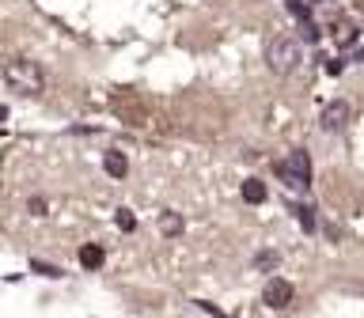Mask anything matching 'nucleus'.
<instances>
[{
  "mask_svg": "<svg viewBox=\"0 0 364 318\" xmlns=\"http://www.w3.org/2000/svg\"><path fill=\"white\" fill-rule=\"evenodd\" d=\"M0 121H4V106H0Z\"/></svg>",
  "mask_w": 364,
  "mask_h": 318,
  "instance_id": "obj_16",
  "label": "nucleus"
},
{
  "mask_svg": "<svg viewBox=\"0 0 364 318\" xmlns=\"http://www.w3.org/2000/svg\"><path fill=\"white\" fill-rule=\"evenodd\" d=\"M262 300H266V307H273V311H281V307L292 303V284L284 277H269L266 288H262Z\"/></svg>",
  "mask_w": 364,
  "mask_h": 318,
  "instance_id": "obj_5",
  "label": "nucleus"
},
{
  "mask_svg": "<svg viewBox=\"0 0 364 318\" xmlns=\"http://www.w3.org/2000/svg\"><path fill=\"white\" fill-rule=\"evenodd\" d=\"M102 163H107V170H110L114 178H125V170H129V163H125L122 152H107V159H102Z\"/></svg>",
  "mask_w": 364,
  "mask_h": 318,
  "instance_id": "obj_9",
  "label": "nucleus"
},
{
  "mask_svg": "<svg viewBox=\"0 0 364 318\" xmlns=\"http://www.w3.org/2000/svg\"><path fill=\"white\" fill-rule=\"evenodd\" d=\"M277 261H281L277 250H262V254H255V269H262V273H273V269H277Z\"/></svg>",
  "mask_w": 364,
  "mask_h": 318,
  "instance_id": "obj_10",
  "label": "nucleus"
},
{
  "mask_svg": "<svg viewBox=\"0 0 364 318\" xmlns=\"http://www.w3.org/2000/svg\"><path fill=\"white\" fill-rule=\"evenodd\" d=\"M118 227H122V231H133V227H136V216H133L129 209H118Z\"/></svg>",
  "mask_w": 364,
  "mask_h": 318,
  "instance_id": "obj_13",
  "label": "nucleus"
},
{
  "mask_svg": "<svg viewBox=\"0 0 364 318\" xmlns=\"http://www.w3.org/2000/svg\"><path fill=\"white\" fill-rule=\"evenodd\" d=\"M31 212L34 216H46V201L42 197H31Z\"/></svg>",
  "mask_w": 364,
  "mask_h": 318,
  "instance_id": "obj_15",
  "label": "nucleus"
},
{
  "mask_svg": "<svg viewBox=\"0 0 364 318\" xmlns=\"http://www.w3.org/2000/svg\"><path fill=\"white\" fill-rule=\"evenodd\" d=\"M266 61H269V68H273L277 76L296 72V65L304 61L300 38H292V34H273V38L266 42Z\"/></svg>",
  "mask_w": 364,
  "mask_h": 318,
  "instance_id": "obj_1",
  "label": "nucleus"
},
{
  "mask_svg": "<svg viewBox=\"0 0 364 318\" xmlns=\"http://www.w3.org/2000/svg\"><path fill=\"white\" fill-rule=\"evenodd\" d=\"M284 8H289V16H296L300 23H311V11H307L300 0H284Z\"/></svg>",
  "mask_w": 364,
  "mask_h": 318,
  "instance_id": "obj_12",
  "label": "nucleus"
},
{
  "mask_svg": "<svg viewBox=\"0 0 364 318\" xmlns=\"http://www.w3.org/2000/svg\"><path fill=\"white\" fill-rule=\"evenodd\" d=\"M284 186H292L296 193H307L311 190V155L304 152V148H296V152H289V159L277 167Z\"/></svg>",
  "mask_w": 364,
  "mask_h": 318,
  "instance_id": "obj_3",
  "label": "nucleus"
},
{
  "mask_svg": "<svg viewBox=\"0 0 364 318\" xmlns=\"http://www.w3.org/2000/svg\"><path fill=\"white\" fill-rule=\"evenodd\" d=\"M80 265H84V269H99L102 265V246L87 243L84 250H80Z\"/></svg>",
  "mask_w": 364,
  "mask_h": 318,
  "instance_id": "obj_8",
  "label": "nucleus"
},
{
  "mask_svg": "<svg viewBox=\"0 0 364 318\" xmlns=\"http://www.w3.org/2000/svg\"><path fill=\"white\" fill-rule=\"evenodd\" d=\"M31 269H34V273H42V277H61V273H57L53 265H46V261H31Z\"/></svg>",
  "mask_w": 364,
  "mask_h": 318,
  "instance_id": "obj_14",
  "label": "nucleus"
},
{
  "mask_svg": "<svg viewBox=\"0 0 364 318\" xmlns=\"http://www.w3.org/2000/svg\"><path fill=\"white\" fill-rule=\"evenodd\" d=\"M182 227H186V224H182V216H178V212H164V216H159V231H164V235L178 238V235H182Z\"/></svg>",
  "mask_w": 364,
  "mask_h": 318,
  "instance_id": "obj_7",
  "label": "nucleus"
},
{
  "mask_svg": "<svg viewBox=\"0 0 364 318\" xmlns=\"http://www.w3.org/2000/svg\"><path fill=\"white\" fill-rule=\"evenodd\" d=\"M4 80H8L11 91H19V95H38L42 84H46L38 61H31V57H16V61H8L4 65Z\"/></svg>",
  "mask_w": 364,
  "mask_h": 318,
  "instance_id": "obj_2",
  "label": "nucleus"
},
{
  "mask_svg": "<svg viewBox=\"0 0 364 318\" xmlns=\"http://www.w3.org/2000/svg\"><path fill=\"white\" fill-rule=\"evenodd\" d=\"M243 201H247V204H262V201H266V182L247 178V182H243Z\"/></svg>",
  "mask_w": 364,
  "mask_h": 318,
  "instance_id": "obj_6",
  "label": "nucleus"
},
{
  "mask_svg": "<svg viewBox=\"0 0 364 318\" xmlns=\"http://www.w3.org/2000/svg\"><path fill=\"white\" fill-rule=\"evenodd\" d=\"M349 118H353V106L346 99H334V102L323 106V114H318V129L323 133H341L349 125Z\"/></svg>",
  "mask_w": 364,
  "mask_h": 318,
  "instance_id": "obj_4",
  "label": "nucleus"
},
{
  "mask_svg": "<svg viewBox=\"0 0 364 318\" xmlns=\"http://www.w3.org/2000/svg\"><path fill=\"white\" fill-rule=\"evenodd\" d=\"M296 220H300V227H304V231H315V212L311 209H307V204H296Z\"/></svg>",
  "mask_w": 364,
  "mask_h": 318,
  "instance_id": "obj_11",
  "label": "nucleus"
}]
</instances>
